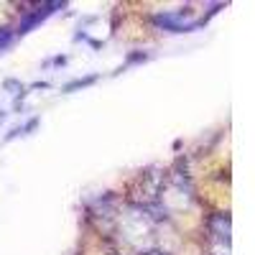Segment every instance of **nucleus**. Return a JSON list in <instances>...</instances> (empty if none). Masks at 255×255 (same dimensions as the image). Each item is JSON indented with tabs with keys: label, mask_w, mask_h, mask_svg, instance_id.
Segmentation results:
<instances>
[{
	"label": "nucleus",
	"mask_w": 255,
	"mask_h": 255,
	"mask_svg": "<svg viewBox=\"0 0 255 255\" xmlns=\"http://www.w3.org/2000/svg\"><path fill=\"white\" fill-rule=\"evenodd\" d=\"M153 20H156V26H161L163 31H174V33H181V31H194V28L204 26L202 20L186 23V20H184V13H158Z\"/></svg>",
	"instance_id": "nucleus-1"
},
{
	"label": "nucleus",
	"mask_w": 255,
	"mask_h": 255,
	"mask_svg": "<svg viewBox=\"0 0 255 255\" xmlns=\"http://www.w3.org/2000/svg\"><path fill=\"white\" fill-rule=\"evenodd\" d=\"M59 8H64V3L54 0V3H44V5H38L36 10L26 13V15H23V20H20V26H18V33H28L33 26H38L41 20H46V18H49L54 10H59Z\"/></svg>",
	"instance_id": "nucleus-2"
},
{
	"label": "nucleus",
	"mask_w": 255,
	"mask_h": 255,
	"mask_svg": "<svg viewBox=\"0 0 255 255\" xmlns=\"http://www.w3.org/2000/svg\"><path fill=\"white\" fill-rule=\"evenodd\" d=\"M209 232L222 248H230V215H215L209 220Z\"/></svg>",
	"instance_id": "nucleus-3"
},
{
	"label": "nucleus",
	"mask_w": 255,
	"mask_h": 255,
	"mask_svg": "<svg viewBox=\"0 0 255 255\" xmlns=\"http://www.w3.org/2000/svg\"><path fill=\"white\" fill-rule=\"evenodd\" d=\"M10 41H13V28L3 26V28H0V51L8 49V46H10Z\"/></svg>",
	"instance_id": "nucleus-4"
},
{
	"label": "nucleus",
	"mask_w": 255,
	"mask_h": 255,
	"mask_svg": "<svg viewBox=\"0 0 255 255\" xmlns=\"http://www.w3.org/2000/svg\"><path fill=\"white\" fill-rule=\"evenodd\" d=\"M97 77L92 74V77H87V79H77V82H72V84H67V87H64V92H72V90H77V87H87V84H92Z\"/></svg>",
	"instance_id": "nucleus-5"
},
{
	"label": "nucleus",
	"mask_w": 255,
	"mask_h": 255,
	"mask_svg": "<svg viewBox=\"0 0 255 255\" xmlns=\"http://www.w3.org/2000/svg\"><path fill=\"white\" fill-rule=\"evenodd\" d=\"M5 90H10V92L15 95V92H20V84H18L15 79H8V82H5Z\"/></svg>",
	"instance_id": "nucleus-6"
},
{
	"label": "nucleus",
	"mask_w": 255,
	"mask_h": 255,
	"mask_svg": "<svg viewBox=\"0 0 255 255\" xmlns=\"http://www.w3.org/2000/svg\"><path fill=\"white\" fill-rule=\"evenodd\" d=\"M145 255H168V253H161V250H151V253H145Z\"/></svg>",
	"instance_id": "nucleus-7"
},
{
	"label": "nucleus",
	"mask_w": 255,
	"mask_h": 255,
	"mask_svg": "<svg viewBox=\"0 0 255 255\" xmlns=\"http://www.w3.org/2000/svg\"><path fill=\"white\" fill-rule=\"evenodd\" d=\"M3 118H5V113H3V110H0V120H3Z\"/></svg>",
	"instance_id": "nucleus-8"
}]
</instances>
